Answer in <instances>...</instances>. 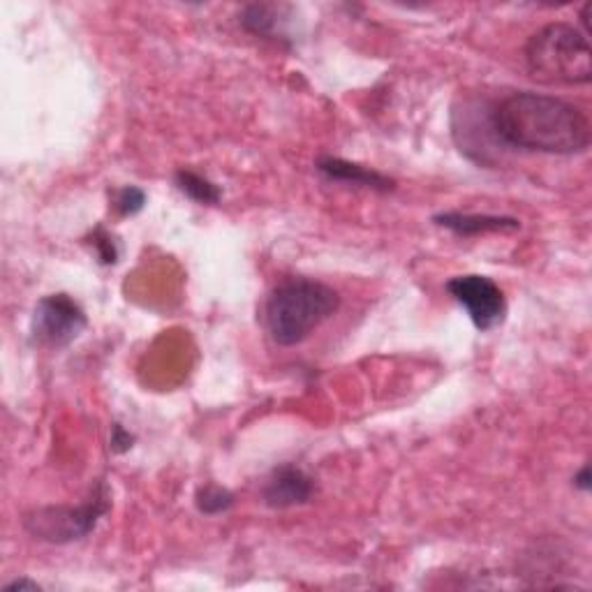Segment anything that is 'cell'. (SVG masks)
<instances>
[{
	"instance_id": "obj_1",
	"label": "cell",
	"mask_w": 592,
	"mask_h": 592,
	"mask_svg": "<svg viewBox=\"0 0 592 592\" xmlns=\"http://www.w3.org/2000/svg\"><path fill=\"white\" fill-rule=\"evenodd\" d=\"M489 128L503 146L549 155L583 153L592 136L588 113L579 105L533 90L497 100L489 111Z\"/></svg>"
},
{
	"instance_id": "obj_2",
	"label": "cell",
	"mask_w": 592,
	"mask_h": 592,
	"mask_svg": "<svg viewBox=\"0 0 592 592\" xmlns=\"http://www.w3.org/2000/svg\"><path fill=\"white\" fill-rule=\"evenodd\" d=\"M340 308V294L327 283L287 278L273 287L264 308L266 331L283 348L299 346Z\"/></svg>"
},
{
	"instance_id": "obj_3",
	"label": "cell",
	"mask_w": 592,
	"mask_h": 592,
	"mask_svg": "<svg viewBox=\"0 0 592 592\" xmlns=\"http://www.w3.org/2000/svg\"><path fill=\"white\" fill-rule=\"evenodd\" d=\"M528 73L535 81L549 86H581L592 79V54L588 35L574 24L556 21L539 29L526 42Z\"/></svg>"
},
{
	"instance_id": "obj_4",
	"label": "cell",
	"mask_w": 592,
	"mask_h": 592,
	"mask_svg": "<svg viewBox=\"0 0 592 592\" xmlns=\"http://www.w3.org/2000/svg\"><path fill=\"white\" fill-rule=\"evenodd\" d=\"M109 491L100 482L79 505L40 507L24 516V530L50 544H70L88 537L109 512Z\"/></svg>"
},
{
	"instance_id": "obj_5",
	"label": "cell",
	"mask_w": 592,
	"mask_h": 592,
	"mask_svg": "<svg viewBox=\"0 0 592 592\" xmlns=\"http://www.w3.org/2000/svg\"><path fill=\"white\" fill-rule=\"evenodd\" d=\"M88 320L84 308L67 294L42 296L33 310L31 333L42 348H67L81 336Z\"/></svg>"
},
{
	"instance_id": "obj_6",
	"label": "cell",
	"mask_w": 592,
	"mask_h": 592,
	"mask_svg": "<svg viewBox=\"0 0 592 592\" xmlns=\"http://www.w3.org/2000/svg\"><path fill=\"white\" fill-rule=\"evenodd\" d=\"M447 292L453 302L465 308L470 322L480 331H491L505 322L507 299L500 285L480 273H465L447 283Z\"/></svg>"
},
{
	"instance_id": "obj_7",
	"label": "cell",
	"mask_w": 592,
	"mask_h": 592,
	"mask_svg": "<svg viewBox=\"0 0 592 592\" xmlns=\"http://www.w3.org/2000/svg\"><path fill=\"white\" fill-rule=\"evenodd\" d=\"M313 493H315L313 476L299 465L285 463L268 474V480L262 489V500L271 509H289L310 503Z\"/></svg>"
},
{
	"instance_id": "obj_8",
	"label": "cell",
	"mask_w": 592,
	"mask_h": 592,
	"mask_svg": "<svg viewBox=\"0 0 592 592\" xmlns=\"http://www.w3.org/2000/svg\"><path fill=\"white\" fill-rule=\"evenodd\" d=\"M432 222L445 227V230L459 234V237H482L495 232H516L520 230V222L509 216H482V213H438Z\"/></svg>"
},
{
	"instance_id": "obj_9",
	"label": "cell",
	"mask_w": 592,
	"mask_h": 592,
	"mask_svg": "<svg viewBox=\"0 0 592 592\" xmlns=\"http://www.w3.org/2000/svg\"><path fill=\"white\" fill-rule=\"evenodd\" d=\"M317 172L325 174L329 180H343V184H352L359 188H369L377 193L394 190V180L390 176H384L369 167L348 163L343 161V157H331V155L320 157V161H317Z\"/></svg>"
},
{
	"instance_id": "obj_10",
	"label": "cell",
	"mask_w": 592,
	"mask_h": 592,
	"mask_svg": "<svg viewBox=\"0 0 592 592\" xmlns=\"http://www.w3.org/2000/svg\"><path fill=\"white\" fill-rule=\"evenodd\" d=\"M289 8L271 3H250L239 12V24L245 33L266 40H285L283 12Z\"/></svg>"
},
{
	"instance_id": "obj_11",
	"label": "cell",
	"mask_w": 592,
	"mask_h": 592,
	"mask_svg": "<svg viewBox=\"0 0 592 592\" xmlns=\"http://www.w3.org/2000/svg\"><path fill=\"white\" fill-rule=\"evenodd\" d=\"M174 184L180 193L190 197L193 201L211 204V207L220 201V195H222L213 180H209L207 176H201L197 172H190V169H178L174 176Z\"/></svg>"
},
{
	"instance_id": "obj_12",
	"label": "cell",
	"mask_w": 592,
	"mask_h": 592,
	"mask_svg": "<svg viewBox=\"0 0 592 592\" xmlns=\"http://www.w3.org/2000/svg\"><path fill=\"white\" fill-rule=\"evenodd\" d=\"M195 505L201 514L218 516V514H224L227 509L234 507V493L222 489V486H216V484H207L197 491Z\"/></svg>"
},
{
	"instance_id": "obj_13",
	"label": "cell",
	"mask_w": 592,
	"mask_h": 592,
	"mask_svg": "<svg viewBox=\"0 0 592 592\" xmlns=\"http://www.w3.org/2000/svg\"><path fill=\"white\" fill-rule=\"evenodd\" d=\"M146 204V193L142 188L125 186L117 193V199H113V209L119 211V216H134L144 209Z\"/></svg>"
},
{
	"instance_id": "obj_14",
	"label": "cell",
	"mask_w": 592,
	"mask_h": 592,
	"mask_svg": "<svg viewBox=\"0 0 592 592\" xmlns=\"http://www.w3.org/2000/svg\"><path fill=\"white\" fill-rule=\"evenodd\" d=\"M90 243L96 245V253H98V257H100L102 264H113V262L119 260V248H117V243H113V239L105 230H96L94 241H90Z\"/></svg>"
},
{
	"instance_id": "obj_15",
	"label": "cell",
	"mask_w": 592,
	"mask_h": 592,
	"mask_svg": "<svg viewBox=\"0 0 592 592\" xmlns=\"http://www.w3.org/2000/svg\"><path fill=\"white\" fill-rule=\"evenodd\" d=\"M132 442H134V438L130 436V430H125L121 424L111 426V451L125 453L132 449Z\"/></svg>"
},
{
	"instance_id": "obj_16",
	"label": "cell",
	"mask_w": 592,
	"mask_h": 592,
	"mask_svg": "<svg viewBox=\"0 0 592 592\" xmlns=\"http://www.w3.org/2000/svg\"><path fill=\"white\" fill-rule=\"evenodd\" d=\"M574 486L583 493H588L592 489V474H590V465H583L577 474H574Z\"/></svg>"
},
{
	"instance_id": "obj_17",
	"label": "cell",
	"mask_w": 592,
	"mask_h": 592,
	"mask_svg": "<svg viewBox=\"0 0 592 592\" xmlns=\"http://www.w3.org/2000/svg\"><path fill=\"white\" fill-rule=\"evenodd\" d=\"M3 590H6V592H14V590H40V583L31 581V579H17V581L6 583Z\"/></svg>"
}]
</instances>
